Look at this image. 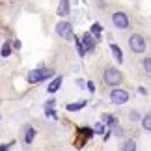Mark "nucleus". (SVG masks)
Listing matches in <instances>:
<instances>
[{
	"mask_svg": "<svg viewBox=\"0 0 151 151\" xmlns=\"http://www.w3.org/2000/svg\"><path fill=\"white\" fill-rule=\"evenodd\" d=\"M52 75H54V71H50V69H34V71L28 73V84H37V82H41V80H47L50 78Z\"/></svg>",
	"mask_w": 151,
	"mask_h": 151,
	"instance_id": "nucleus-1",
	"label": "nucleus"
},
{
	"mask_svg": "<svg viewBox=\"0 0 151 151\" xmlns=\"http://www.w3.org/2000/svg\"><path fill=\"white\" fill-rule=\"evenodd\" d=\"M129 47H131V50H132V52L140 54V52L146 50L147 43H146V39H144V37L140 36V34H132L131 39H129Z\"/></svg>",
	"mask_w": 151,
	"mask_h": 151,
	"instance_id": "nucleus-2",
	"label": "nucleus"
},
{
	"mask_svg": "<svg viewBox=\"0 0 151 151\" xmlns=\"http://www.w3.org/2000/svg\"><path fill=\"white\" fill-rule=\"evenodd\" d=\"M121 80H123V77H121V73L118 71V69H114V67H110L104 71V82H106L108 86H119L121 84Z\"/></svg>",
	"mask_w": 151,
	"mask_h": 151,
	"instance_id": "nucleus-3",
	"label": "nucleus"
},
{
	"mask_svg": "<svg viewBox=\"0 0 151 151\" xmlns=\"http://www.w3.org/2000/svg\"><path fill=\"white\" fill-rule=\"evenodd\" d=\"M56 34H58V36H62V37H65V39H69V41L75 37L71 22H65V21H63V22H58V24H56Z\"/></svg>",
	"mask_w": 151,
	"mask_h": 151,
	"instance_id": "nucleus-4",
	"label": "nucleus"
},
{
	"mask_svg": "<svg viewBox=\"0 0 151 151\" xmlns=\"http://www.w3.org/2000/svg\"><path fill=\"white\" fill-rule=\"evenodd\" d=\"M112 22L116 24V28H119V30H127V28H129V17H127V13H123V11L114 13L112 15Z\"/></svg>",
	"mask_w": 151,
	"mask_h": 151,
	"instance_id": "nucleus-5",
	"label": "nucleus"
},
{
	"mask_svg": "<svg viewBox=\"0 0 151 151\" xmlns=\"http://www.w3.org/2000/svg\"><path fill=\"white\" fill-rule=\"evenodd\" d=\"M110 101H112L114 104H125L127 101H129V93H127L125 90L116 88V90H112V93H110Z\"/></svg>",
	"mask_w": 151,
	"mask_h": 151,
	"instance_id": "nucleus-6",
	"label": "nucleus"
},
{
	"mask_svg": "<svg viewBox=\"0 0 151 151\" xmlns=\"http://www.w3.org/2000/svg\"><path fill=\"white\" fill-rule=\"evenodd\" d=\"M80 43H82V49H84V52H91L95 49V39H93V36H91L90 32H86L84 36H82V39H80Z\"/></svg>",
	"mask_w": 151,
	"mask_h": 151,
	"instance_id": "nucleus-7",
	"label": "nucleus"
},
{
	"mask_svg": "<svg viewBox=\"0 0 151 151\" xmlns=\"http://www.w3.org/2000/svg\"><path fill=\"white\" fill-rule=\"evenodd\" d=\"M60 17H65L69 13V0H60V4H58V11H56Z\"/></svg>",
	"mask_w": 151,
	"mask_h": 151,
	"instance_id": "nucleus-8",
	"label": "nucleus"
},
{
	"mask_svg": "<svg viewBox=\"0 0 151 151\" xmlns=\"http://www.w3.org/2000/svg\"><path fill=\"white\" fill-rule=\"evenodd\" d=\"M62 80H63L62 77H56L54 80H52V82L49 84V88H47V90H49V93H56V91L60 90V86H62Z\"/></svg>",
	"mask_w": 151,
	"mask_h": 151,
	"instance_id": "nucleus-9",
	"label": "nucleus"
},
{
	"mask_svg": "<svg viewBox=\"0 0 151 151\" xmlns=\"http://www.w3.org/2000/svg\"><path fill=\"white\" fill-rule=\"evenodd\" d=\"M101 34H103V26L99 24V22H93V24H91V36H93L95 41L101 39Z\"/></svg>",
	"mask_w": 151,
	"mask_h": 151,
	"instance_id": "nucleus-10",
	"label": "nucleus"
},
{
	"mask_svg": "<svg viewBox=\"0 0 151 151\" xmlns=\"http://www.w3.org/2000/svg\"><path fill=\"white\" fill-rule=\"evenodd\" d=\"M110 50H112L114 58H116V60H118L119 63L123 62V52H121V49H119V47H118V45H116V43H110Z\"/></svg>",
	"mask_w": 151,
	"mask_h": 151,
	"instance_id": "nucleus-11",
	"label": "nucleus"
},
{
	"mask_svg": "<svg viewBox=\"0 0 151 151\" xmlns=\"http://www.w3.org/2000/svg\"><path fill=\"white\" fill-rule=\"evenodd\" d=\"M34 136H36V129L30 125H26V132H24V144H32Z\"/></svg>",
	"mask_w": 151,
	"mask_h": 151,
	"instance_id": "nucleus-12",
	"label": "nucleus"
},
{
	"mask_svg": "<svg viewBox=\"0 0 151 151\" xmlns=\"http://www.w3.org/2000/svg\"><path fill=\"white\" fill-rule=\"evenodd\" d=\"M86 104H88V101H78V103H73V104H67V112H77V110H80V108H84Z\"/></svg>",
	"mask_w": 151,
	"mask_h": 151,
	"instance_id": "nucleus-13",
	"label": "nucleus"
},
{
	"mask_svg": "<svg viewBox=\"0 0 151 151\" xmlns=\"http://www.w3.org/2000/svg\"><path fill=\"white\" fill-rule=\"evenodd\" d=\"M11 54V41H6L4 45H2V50H0V56L2 58H8Z\"/></svg>",
	"mask_w": 151,
	"mask_h": 151,
	"instance_id": "nucleus-14",
	"label": "nucleus"
},
{
	"mask_svg": "<svg viewBox=\"0 0 151 151\" xmlns=\"http://www.w3.org/2000/svg\"><path fill=\"white\" fill-rule=\"evenodd\" d=\"M101 119H103V123H106V125H110V127L118 123V119H116L112 114H103V118H101Z\"/></svg>",
	"mask_w": 151,
	"mask_h": 151,
	"instance_id": "nucleus-15",
	"label": "nucleus"
},
{
	"mask_svg": "<svg viewBox=\"0 0 151 151\" xmlns=\"http://www.w3.org/2000/svg\"><path fill=\"white\" fill-rule=\"evenodd\" d=\"M142 127L146 129V132L151 131V114H146V116H144V119H142Z\"/></svg>",
	"mask_w": 151,
	"mask_h": 151,
	"instance_id": "nucleus-16",
	"label": "nucleus"
},
{
	"mask_svg": "<svg viewBox=\"0 0 151 151\" xmlns=\"http://www.w3.org/2000/svg\"><path fill=\"white\" fill-rule=\"evenodd\" d=\"M123 151H136V142L134 140H127L123 144Z\"/></svg>",
	"mask_w": 151,
	"mask_h": 151,
	"instance_id": "nucleus-17",
	"label": "nucleus"
},
{
	"mask_svg": "<svg viewBox=\"0 0 151 151\" xmlns=\"http://www.w3.org/2000/svg\"><path fill=\"white\" fill-rule=\"evenodd\" d=\"M80 132H82V136L88 140V138H91V134H93V129H88V127H84V129H80Z\"/></svg>",
	"mask_w": 151,
	"mask_h": 151,
	"instance_id": "nucleus-18",
	"label": "nucleus"
},
{
	"mask_svg": "<svg viewBox=\"0 0 151 151\" xmlns=\"http://www.w3.org/2000/svg\"><path fill=\"white\" fill-rule=\"evenodd\" d=\"M75 39V45H77V50H78V54L80 56H84L86 52H84V49H82V43H80V39H77V37H73Z\"/></svg>",
	"mask_w": 151,
	"mask_h": 151,
	"instance_id": "nucleus-19",
	"label": "nucleus"
},
{
	"mask_svg": "<svg viewBox=\"0 0 151 151\" xmlns=\"http://www.w3.org/2000/svg\"><path fill=\"white\" fill-rule=\"evenodd\" d=\"M45 114H47L50 119H58V114H56V110H52V108H45Z\"/></svg>",
	"mask_w": 151,
	"mask_h": 151,
	"instance_id": "nucleus-20",
	"label": "nucleus"
},
{
	"mask_svg": "<svg viewBox=\"0 0 151 151\" xmlns=\"http://www.w3.org/2000/svg\"><path fill=\"white\" fill-rule=\"evenodd\" d=\"M93 132H95V134H103V132H104V125L103 123H97L93 127Z\"/></svg>",
	"mask_w": 151,
	"mask_h": 151,
	"instance_id": "nucleus-21",
	"label": "nucleus"
},
{
	"mask_svg": "<svg viewBox=\"0 0 151 151\" xmlns=\"http://www.w3.org/2000/svg\"><path fill=\"white\" fill-rule=\"evenodd\" d=\"M112 127H114V134H116V136H121V134H123V129H121V127H119L118 123L112 125Z\"/></svg>",
	"mask_w": 151,
	"mask_h": 151,
	"instance_id": "nucleus-22",
	"label": "nucleus"
},
{
	"mask_svg": "<svg viewBox=\"0 0 151 151\" xmlns=\"http://www.w3.org/2000/svg\"><path fill=\"white\" fill-rule=\"evenodd\" d=\"M54 104H56V101H54V99H49L47 103H45V108H54Z\"/></svg>",
	"mask_w": 151,
	"mask_h": 151,
	"instance_id": "nucleus-23",
	"label": "nucleus"
},
{
	"mask_svg": "<svg viewBox=\"0 0 151 151\" xmlns=\"http://www.w3.org/2000/svg\"><path fill=\"white\" fill-rule=\"evenodd\" d=\"M144 67H146V71H147V73L151 71V62H149V58H146V60H144Z\"/></svg>",
	"mask_w": 151,
	"mask_h": 151,
	"instance_id": "nucleus-24",
	"label": "nucleus"
},
{
	"mask_svg": "<svg viewBox=\"0 0 151 151\" xmlns=\"http://www.w3.org/2000/svg\"><path fill=\"white\" fill-rule=\"evenodd\" d=\"M11 146H13V142H11V144H2V146H0V151H9Z\"/></svg>",
	"mask_w": 151,
	"mask_h": 151,
	"instance_id": "nucleus-25",
	"label": "nucleus"
},
{
	"mask_svg": "<svg viewBox=\"0 0 151 151\" xmlns=\"http://www.w3.org/2000/svg\"><path fill=\"white\" fill-rule=\"evenodd\" d=\"M88 90H90V93H95V84L93 82H88Z\"/></svg>",
	"mask_w": 151,
	"mask_h": 151,
	"instance_id": "nucleus-26",
	"label": "nucleus"
},
{
	"mask_svg": "<svg viewBox=\"0 0 151 151\" xmlns=\"http://www.w3.org/2000/svg\"><path fill=\"white\" fill-rule=\"evenodd\" d=\"M131 119H132V121L138 119V112H136V110H132V112H131Z\"/></svg>",
	"mask_w": 151,
	"mask_h": 151,
	"instance_id": "nucleus-27",
	"label": "nucleus"
},
{
	"mask_svg": "<svg viewBox=\"0 0 151 151\" xmlns=\"http://www.w3.org/2000/svg\"><path fill=\"white\" fill-rule=\"evenodd\" d=\"M13 47L15 49H21V41H19V39H15V41H13Z\"/></svg>",
	"mask_w": 151,
	"mask_h": 151,
	"instance_id": "nucleus-28",
	"label": "nucleus"
},
{
	"mask_svg": "<svg viewBox=\"0 0 151 151\" xmlns=\"http://www.w3.org/2000/svg\"><path fill=\"white\" fill-rule=\"evenodd\" d=\"M77 84L80 86V88H84V86H86V82H84V80H82V78H78V80H77Z\"/></svg>",
	"mask_w": 151,
	"mask_h": 151,
	"instance_id": "nucleus-29",
	"label": "nucleus"
}]
</instances>
